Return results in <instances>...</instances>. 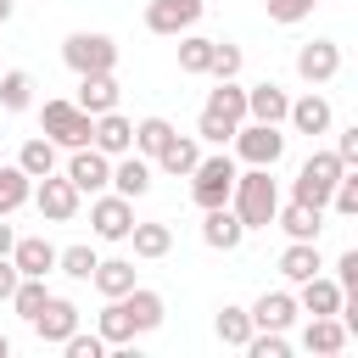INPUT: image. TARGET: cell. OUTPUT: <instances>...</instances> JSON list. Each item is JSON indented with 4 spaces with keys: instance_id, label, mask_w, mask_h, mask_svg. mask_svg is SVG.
Masks as SVG:
<instances>
[{
    "instance_id": "1",
    "label": "cell",
    "mask_w": 358,
    "mask_h": 358,
    "mask_svg": "<svg viewBox=\"0 0 358 358\" xmlns=\"http://www.w3.org/2000/svg\"><path fill=\"white\" fill-rule=\"evenodd\" d=\"M246 123V84L235 78H218V90L201 101V117H196V140L201 145H229V134Z\"/></svg>"
},
{
    "instance_id": "2",
    "label": "cell",
    "mask_w": 358,
    "mask_h": 358,
    "mask_svg": "<svg viewBox=\"0 0 358 358\" xmlns=\"http://www.w3.org/2000/svg\"><path fill=\"white\" fill-rule=\"evenodd\" d=\"M229 207L246 229H268L274 224V207H280V185H274V168H241L235 173V190H229Z\"/></svg>"
},
{
    "instance_id": "3",
    "label": "cell",
    "mask_w": 358,
    "mask_h": 358,
    "mask_svg": "<svg viewBox=\"0 0 358 358\" xmlns=\"http://www.w3.org/2000/svg\"><path fill=\"white\" fill-rule=\"evenodd\" d=\"M235 173H241V162L229 157V151H201V162L190 168V201L196 207H224L229 201V190H235Z\"/></svg>"
},
{
    "instance_id": "4",
    "label": "cell",
    "mask_w": 358,
    "mask_h": 358,
    "mask_svg": "<svg viewBox=\"0 0 358 358\" xmlns=\"http://www.w3.org/2000/svg\"><path fill=\"white\" fill-rule=\"evenodd\" d=\"M62 62L73 73H117V39L95 34V28H78V34L62 39Z\"/></svg>"
},
{
    "instance_id": "5",
    "label": "cell",
    "mask_w": 358,
    "mask_h": 358,
    "mask_svg": "<svg viewBox=\"0 0 358 358\" xmlns=\"http://www.w3.org/2000/svg\"><path fill=\"white\" fill-rule=\"evenodd\" d=\"M39 129H45V140L62 151H73V145H90V129H95V117L78 106V101H45L39 106Z\"/></svg>"
},
{
    "instance_id": "6",
    "label": "cell",
    "mask_w": 358,
    "mask_h": 358,
    "mask_svg": "<svg viewBox=\"0 0 358 358\" xmlns=\"http://www.w3.org/2000/svg\"><path fill=\"white\" fill-rule=\"evenodd\" d=\"M229 140H235V162H246V168H274L285 157V129L280 123H252L246 117Z\"/></svg>"
},
{
    "instance_id": "7",
    "label": "cell",
    "mask_w": 358,
    "mask_h": 358,
    "mask_svg": "<svg viewBox=\"0 0 358 358\" xmlns=\"http://www.w3.org/2000/svg\"><path fill=\"white\" fill-rule=\"evenodd\" d=\"M336 179H341V157H336V151H313V157L296 168V179H291V201L324 207L330 190H336Z\"/></svg>"
},
{
    "instance_id": "8",
    "label": "cell",
    "mask_w": 358,
    "mask_h": 358,
    "mask_svg": "<svg viewBox=\"0 0 358 358\" xmlns=\"http://www.w3.org/2000/svg\"><path fill=\"white\" fill-rule=\"evenodd\" d=\"M34 207H39V218L45 224H73L78 218V190H73V179L67 173H45V179H34V196H28Z\"/></svg>"
},
{
    "instance_id": "9",
    "label": "cell",
    "mask_w": 358,
    "mask_h": 358,
    "mask_svg": "<svg viewBox=\"0 0 358 358\" xmlns=\"http://www.w3.org/2000/svg\"><path fill=\"white\" fill-rule=\"evenodd\" d=\"M90 229H95V241H129V229H134V201L117 196V190H101V196L90 201Z\"/></svg>"
},
{
    "instance_id": "10",
    "label": "cell",
    "mask_w": 358,
    "mask_h": 358,
    "mask_svg": "<svg viewBox=\"0 0 358 358\" xmlns=\"http://www.w3.org/2000/svg\"><path fill=\"white\" fill-rule=\"evenodd\" d=\"M67 179H73V190L78 196H101L106 185H112V157L106 151H95V145H73V157H67V168H62Z\"/></svg>"
},
{
    "instance_id": "11",
    "label": "cell",
    "mask_w": 358,
    "mask_h": 358,
    "mask_svg": "<svg viewBox=\"0 0 358 358\" xmlns=\"http://www.w3.org/2000/svg\"><path fill=\"white\" fill-rule=\"evenodd\" d=\"M78 319H84V313H78V302H73V296H45V308H39L28 324H34L39 347H62V341L78 330Z\"/></svg>"
},
{
    "instance_id": "12",
    "label": "cell",
    "mask_w": 358,
    "mask_h": 358,
    "mask_svg": "<svg viewBox=\"0 0 358 358\" xmlns=\"http://www.w3.org/2000/svg\"><path fill=\"white\" fill-rule=\"evenodd\" d=\"M201 11H207V0H151L145 6V28L162 34V39H179V34H190L201 22Z\"/></svg>"
},
{
    "instance_id": "13",
    "label": "cell",
    "mask_w": 358,
    "mask_h": 358,
    "mask_svg": "<svg viewBox=\"0 0 358 358\" xmlns=\"http://www.w3.org/2000/svg\"><path fill=\"white\" fill-rule=\"evenodd\" d=\"M336 73H341V45H336V39H308V45L296 50V78H302V84L319 90V84H330Z\"/></svg>"
},
{
    "instance_id": "14",
    "label": "cell",
    "mask_w": 358,
    "mask_h": 358,
    "mask_svg": "<svg viewBox=\"0 0 358 358\" xmlns=\"http://www.w3.org/2000/svg\"><path fill=\"white\" fill-rule=\"evenodd\" d=\"M201 241H207L213 252H235V246L246 241V224L235 218L229 201H224V207H201Z\"/></svg>"
},
{
    "instance_id": "15",
    "label": "cell",
    "mask_w": 358,
    "mask_h": 358,
    "mask_svg": "<svg viewBox=\"0 0 358 358\" xmlns=\"http://www.w3.org/2000/svg\"><path fill=\"white\" fill-rule=\"evenodd\" d=\"M347 341H352V336H347L341 313H308V324H302V347H308V352H319V358H336Z\"/></svg>"
},
{
    "instance_id": "16",
    "label": "cell",
    "mask_w": 358,
    "mask_h": 358,
    "mask_svg": "<svg viewBox=\"0 0 358 358\" xmlns=\"http://www.w3.org/2000/svg\"><path fill=\"white\" fill-rule=\"evenodd\" d=\"M285 123H291L296 134H308V140H313V134H330V129H336V112H330V101H324V95H313V90H308V95H296V101H291Z\"/></svg>"
},
{
    "instance_id": "17",
    "label": "cell",
    "mask_w": 358,
    "mask_h": 358,
    "mask_svg": "<svg viewBox=\"0 0 358 358\" xmlns=\"http://www.w3.org/2000/svg\"><path fill=\"white\" fill-rule=\"evenodd\" d=\"M246 313H252V330H291L302 308H296V296H291V291H263Z\"/></svg>"
},
{
    "instance_id": "18",
    "label": "cell",
    "mask_w": 358,
    "mask_h": 358,
    "mask_svg": "<svg viewBox=\"0 0 358 358\" xmlns=\"http://www.w3.org/2000/svg\"><path fill=\"white\" fill-rule=\"evenodd\" d=\"M285 112H291V95H285L274 78L246 84V117H252V123H285Z\"/></svg>"
},
{
    "instance_id": "19",
    "label": "cell",
    "mask_w": 358,
    "mask_h": 358,
    "mask_svg": "<svg viewBox=\"0 0 358 358\" xmlns=\"http://www.w3.org/2000/svg\"><path fill=\"white\" fill-rule=\"evenodd\" d=\"M90 145H95V151H106V157H123V151H134V123L112 106V112H101V117H95Z\"/></svg>"
},
{
    "instance_id": "20",
    "label": "cell",
    "mask_w": 358,
    "mask_h": 358,
    "mask_svg": "<svg viewBox=\"0 0 358 358\" xmlns=\"http://www.w3.org/2000/svg\"><path fill=\"white\" fill-rule=\"evenodd\" d=\"M274 224L285 229V241H319V229H324V207L280 201V207H274Z\"/></svg>"
},
{
    "instance_id": "21",
    "label": "cell",
    "mask_w": 358,
    "mask_h": 358,
    "mask_svg": "<svg viewBox=\"0 0 358 358\" xmlns=\"http://www.w3.org/2000/svg\"><path fill=\"white\" fill-rule=\"evenodd\" d=\"M151 173H157V168H151L140 151H123V157H112V190H117V196H129V201L151 190Z\"/></svg>"
},
{
    "instance_id": "22",
    "label": "cell",
    "mask_w": 358,
    "mask_h": 358,
    "mask_svg": "<svg viewBox=\"0 0 358 358\" xmlns=\"http://www.w3.org/2000/svg\"><path fill=\"white\" fill-rule=\"evenodd\" d=\"M123 308H129V324H134V336H145V330H157V324L168 319V302H162V291H151V285H134V291H123Z\"/></svg>"
},
{
    "instance_id": "23",
    "label": "cell",
    "mask_w": 358,
    "mask_h": 358,
    "mask_svg": "<svg viewBox=\"0 0 358 358\" xmlns=\"http://www.w3.org/2000/svg\"><path fill=\"white\" fill-rule=\"evenodd\" d=\"M117 95H123V90H117V78H112V73H78V95H73V101H78L90 117L112 112V106H117Z\"/></svg>"
},
{
    "instance_id": "24",
    "label": "cell",
    "mask_w": 358,
    "mask_h": 358,
    "mask_svg": "<svg viewBox=\"0 0 358 358\" xmlns=\"http://www.w3.org/2000/svg\"><path fill=\"white\" fill-rule=\"evenodd\" d=\"M196 162H201V140L173 129V140L157 151V162H151V168H162V173H173V179H190V168H196Z\"/></svg>"
},
{
    "instance_id": "25",
    "label": "cell",
    "mask_w": 358,
    "mask_h": 358,
    "mask_svg": "<svg viewBox=\"0 0 358 358\" xmlns=\"http://www.w3.org/2000/svg\"><path fill=\"white\" fill-rule=\"evenodd\" d=\"M11 263H17V274H50L56 268V246L45 241V235H17L11 241Z\"/></svg>"
},
{
    "instance_id": "26",
    "label": "cell",
    "mask_w": 358,
    "mask_h": 358,
    "mask_svg": "<svg viewBox=\"0 0 358 358\" xmlns=\"http://www.w3.org/2000/svg\"><path fill=\"white\" fill-rule=\"evenodd\" d=\"M90 285H95L101 296H123V291H134V285H140V268H134L129 257H101V263H95V274H90Z\"/></svg>"
},
{
    "instance_id": "27",
    "label": "cell",
    "mask_w": 358,
    "mask_h": 358,
    "mask_svg": "<svg viewBox=\"0 0 358 358\" xmlns=\"http://www.w3.org/2000/svg\"><path fill=\"white\" fill-rule=\"evenodd\" d=\"M341 296H347V291H341L330 274H308L302 291H296V308H302V313H341Z\"/></svg>"
},
{
    "instance_id": "28",
    "label": "cell",
    "mask_w": 358,
    "mask_h": 358,
    "mask_svg": "<svg viewBox=\"0 0 358 358\" xmlns=\"http://www.w3.org/2000/svg\"><path fill=\"white\" fill-rule=\"evenodd\" d=\"M129 241H134V257H145V263H157V257H168L173 252V229L162 224V218H134V229H129Z\"/></svg>"
},
{
    "instance_id": "29",
    "label": "cell",
    "mask_w": 358,
    "mask_h": 358,
    "mask_svg": "<svg viewBox=\"0 0 358 358\" xmlns=\"http://www.w3.org/2000/svg\"><path fill=\"white\" fill-rule=\"evenodd\" d=\"M324 268V257H319V241H291L285 252H280V274L291 280V285H302L308 274H319Z\"/></svg>"
},
{
    "instance_id": "30",
    "label": "cell",
    "mask_w": 358,
    "mask_h": 358,
    "mask_svg": "<svg viewBox=\"0 0 358 358\" xmlns=\"http://www.w3.org/2000/svg\"><path fill=\"white\" fill-rule=\"evenodd\" d=\"M95 336H101L106 347H129V341H134V324H129L123 296H106V308L95 313Z\"/></svg>"
},
{
    "instance_id": "31",
    "label": "cell",
    "mask_w": 358,
    "mask_h": 358,
    "mask_svg": "<svg viewBox=\"0 0 358 358\" xmlns=\"http://www.w3.org/2000/svg\"><path fill=\"white\" fill-rule=\"evenodd\" d=\"M213 45L218 39H207V34H179V73H190V78H207V67H213Z\"/></svg>"
},
{
    "instance_id": "32",
    "label": "cell",
    "mask_w": 358,
    "mask_h": 358,
    "mask_svg": "<svg viewBox=\"0 0 358 358\" xmlns=\"http://www.w3.org/2000/svg\"><path fill=\"white\" fill-rule=\"evenodd\" d=\"M0 106L6 112H28L34 106V73L28 67H6L0 73Z\"/></svg>"
},
{
    "instance_id": "33",
    "label": "cell",
    "mask_w": 358,
    "mask_h": 358,
    "mask_svg": "<svg viewBox=\"0 0 358 358\" xmlns=\"http://www.w3.org/2000/svg\"><path fill=\"white\" fill-rule=\"evenodd\" d=\"M28 196H34V179H28L17 162H6V168H0V218H11L17 207H28Z\"/></svg>"
},
{
    "instance_id": "34",
    "label": "cell",
    "mask_w": 358,
    "mask_h": 358,
    "mask_svg": "<svg viewBox=\"0 0 358 358\" xmlns=\"http://www.w3.org/2000/svg\"><path fill=\"white\" fill-rule=\"evenodd\" d=\"M17 168H22L28 179H45V173H56V145H50L45 134L22 140V151H17Z\"/></svg>"
},
{
    "instance_id": "35",
    "label": "cell",
    "mask_w": 358,
    "mask_h": 358,
    "mask_svg": "<svg viewBox=\"0 0 358 358\" xmlns=\"http://www.w3.org/2000/svg\"><path fill=\"white\" fill-rule=\"evenodd\" d=\"M168 140H173V123H168V117H140V123H134V151H140L145 162H157V151H162Z\"/></svg>"
},
{
    "instance_id": "36",
    "label": "cell",
    "mask_w": 358,
    "mask_h": 358,
    "mask_svg": "<svg viewBox=\"0 0 358 358\" xmlns=\"http://www.w3.org/2000/svg\"><path fill=\"white\" fill-rule=\"evenodd\" d=\"M213 330H218V341H224V347H246V336H252V313H246V308H235V302H224V308H218V319H213Z\"/></svg>"
},
{
    "instance_id": "37",
    "label": "cell",
    "mask_w": 358,
    "mask_h": 358,
    "mask_svg": "<svg viewBox=\"0 0 358 358\" xmlns=\"http://www.w3.org/2000/svg\"><path fill=\"white\" fill-rule=\"evenodd\" d=\"M45 296H50V285H45L39 274H22V280H17V291H11V308H17V319L28 324V319L45 308Z\"/></svg>"
},
{
    "instance_id": "38",
    "label": "cell",
    "mask_w": 358,
    "mask_h": 358,
    "mask_svg": "<svg viewBox=\"0 0 358 358\" xmlns=\"http://www.w3.org/2000/svg\"><path fill=\"white\" fill-rule=\"evenodd\" d=\"M95 263H101V257H95V246H90V241H78V246H62V252H56V268H62L67 280H90V274H95Z\"/></svg>"
},
{
    "instance_id": "39",
    "label": "cell",
    "mask_w": 358,
    "mask_h": 358,
    "mask_svg": "<svg viewBox=\"0 0 358 358\" xmlns=\"http://www.w3.org/2000/svg\"><path fill=\"white\" fill-rule=\"evenodd\" d=\"M241 352L246 358H291V341H285V330H252Z\"/></svg>"
},
{
    "instance_id": "40",
    "label": "cell",
    "mask_w": 358,
    "mask_h": 358,
    "mask_svg": "<svg viewBox=\"0 0 358 358\" xmlns=\"http://www.w3.org/2000/svg\"><path fill=\"white\" fill-rule=\"evenodd\" d=\"M241 62H246L241 45L218 39V45H213V67H207V78H213V84H218V78H241Z\"/></svg>"
},
{
    "instance_id": "41",
    "label": "cell",
    "mask_w": 358,
    "mask_h": 358,
    "mask_svg": "<svg viewBox=\"0 0 358 358\" xmlns=\"http://www.w3.org/2000/svg\"><path fill=\"white\" fill-rule=\"evenodd\" d=\"M330 213H341V218H352L358 213V173L352 168H341V179H336V190H330V201H324Z\"/></svg>"
},
{
    "instance_id": "42",
    "label": "cell",
    "mask_w": 358,
    "mask_h": 358,
    "mask_svg": "<svg viewBox=\"0 0 358 358\" xmlns=\"http://www.w3.org/2000/svg\"><path fill=\"white\" fill-rule=\"evenodd\" d=\"M268 6V22H280V28H291V22H302V17H313V6L319 0H263Z\"/></svg>"
},
{
    "instance_id": "43",
    "label": "cell",
    "mask_w": 358,
    "mask_h": 358,
    "mask_svg": "<svg viewBox=\"0 0 358 358\" xmlns=\"http://www.w3.org/2000/svg\"><path fill=\"white\" fill-rule=\"evenodd\" d=\"M62 352H67V358H106V341H101V336H84V330H73V336L62 341Z\"/></svg>"
},
{
    "instance_id": "44",
    "label": "cell",
    "mask_w": 358,
    "mask_h": 358,
    "mask_svg": "<svg viewBox=\"0 0 358 358\" xmlns=\"http://www.w3.org/2000/svg\"><path fill=\"white\" fill-rule=\"evenodd\" d=\"M336 157H341V168H358V123H347L336 134Z\"/></svg>"
},
{
    "instance_id": "45",
    "label": "cell",
    "mask_w": 358,
    "mask_h": 358,
    "mask_svg": "<svg viewBox=\"0 0 358 358\" xmlns=\"http://www.w3.org/2000/svg\"><path fill=\"white\" fill-rule=\"evenodd\" d=\"M336 285H341L347 296L358 291V252H341V257H336Z\"/></svg>"
},
{
    "instance_id": "46",
    "label": "cell",
    "mask_w": 358,
    "mask_h": 358,
    "mask_svg": "<svg viewBox=\"0 0 358 358\" xmlns=\"http://www.w3.org/2000/svg\"><path fill=\"white\" fill-rule=\"evenodd\" d=\"M17 280H22V274H17V263H11V257H0V302H11Z\"/></svg>"
},
{
    "instance_id": "47",
    "label": "cell",
    "mask_w": 358,
    "mask_h": 358,
    "mask_svg": "<svg viewBox=\"0 0 358 358\" xmlns=\"http://www.w3.org/2000/svg\"><path fill=\"white\" fill-rule=\"evenodd\" d=\"M11 241H17V229H11L6 218H0V257H11Z\"/></svg>"
},
{
    "instance_id": "48",
    "label": "cell",
    "mask_w": 358,
    "mask_h": 358,
    "mask_svg": "<svg viewBox=\"0 0 358 358\" xmlns=\"http://www.w3.org/2000/svg\"><path fill=\"white\" fill-rule=\"evenodd\" d=\"M11 11H17V0H0V22H11Z\"/></svg>"
},
{
    "instance_id": "49",
    "label": "cell",
    "mask_w": 358,
    "mask_h": 358,
    "mask_svg": "<svg viewBox=\"0 0 358 358\" xmlns=\"http://www.w3.org/2000/svg\"><path fill=\"white\" fill-rule=\"evenodd\" d=\"M0 358H11V341H6V336H0Z\"/></svg>"
}]
</instances>
